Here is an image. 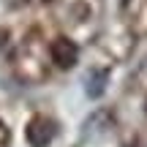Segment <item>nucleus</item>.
Masks as SVG:
<instances>
[{"label": "nucleus", "instance_id": "obj_4", "mask_svg": "<svg viewBox=\"0 0 147 147\" xmlns=\"http://www.w3.org/2000/svg\"><path fill=\"white\" fill-rule=\"evenodd\" d=\"M3 41H5V33L0 30V49H3Z\"/></svg>", "mask_w": 147, "mask_h": 147}, {"label": "nucleus", "instance_id": "obj_1", "mask_svg": "<svg viewBox=\"0 0 147 147\" xmlns=\"http://www.w3.org/2000/svg\"><path fill=\"white\" fill-rule=\"evenodd\" d=\"M55 139V123L49 117H36L27 125V142L33 147H47Z\"/></svg>", "mask_w": 147, "mask_h": 147}, {"label": "nucleus", "instance_id": "obj_5", "mask_svg": "<svg viewBox=\"0 0 147 147\" xmlns=\"http://www.w3.org/2000/svg\"><path fill=\"white\" fill-rule=\"evenodd\" d=\"M144 109H147V101H144Z\"/></svg>", "mask_w": 147, "mask_h": 147}, {"label": "nucleus", "instance_id": "obj_2", "mask_svg": "<svg viewBox=\"0 0 147 147\" xmlns=\"http://www.w3.org/2000/svg\"><path fill=\"white\" fill-rule=\"evenodd\" d=\"M76 57H79V49H76L74 41H68V38H57V41L52 44V60H55L57 68H71V65L76 63Z\"/></svg>", "mask_w": 147, "mask_h": 147}, {"label": "nucleus", "instance_id": "obj_3", "mask_svg": "<svg viewBox=\"0 0 147 147\" xmlns=\"http://www.w3.org/2000/svg\"><path fill=\"white\" fill-rule=\"evenodd\" d=\"M104 84H106V71H93L87 76V87H84V93H87L90 98H98V95L104 93Z\"/></svg>", "mask_w": 147, "mask_h": 147}]
</instances>
